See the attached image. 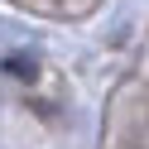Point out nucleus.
Wrapping results in <instances>:
<instances>
[{
  "instance_id": "obj_1",
  "label": "nucleus",
  "mask_w": 149,
  "mask_h": 149,
  "mask_svg": "<svg viewBox=\"0 0 149 149\" xmlns=\"http://www.w3.org/2000/svg\"><path fill=\"white\" fill-rule=\"evenodd\" d=\"M10 72H15V77H19V82H34V68H29V63L19 58V53H15V58H10Z\"/></svg>"
}]
</instances>
